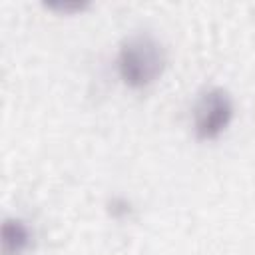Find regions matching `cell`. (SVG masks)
Returning a JSON list of instances; mask_svg holds the SVG:
<instances>
[{
  "label": "cell",
  "instance_id": "cell-3",
  "mask_svg": "<svg viewBox=\"0 0 255 255\" xmlns=\"http://www.w3.org/2000/svg\"><path fill=\"white\" fill-rule=\"evenodd\" d=\"M32 245V229L18 217H8L2 223V255H22Z\"/></svg>",
  "mask_w": 255,
  "mask_h": 255
},
{
  "label": "cell",
  "instance_id": "cell-2",
  "mask_svg": "<svg viewBox=\"0 0 255 255\" xmlns=\"http://www.w3.org/2000/svg\"><path fill=\"white\" fill-rule=\"evenodd\" d=\"M233 114H235L233 98L225 88L209 86L201 90L191 110V124L195 137L199 141L217 139L229 128Z\"/></svg>",
  "mask_w": 255,
  "mask_h": 255
},
{
  "label": "cell",
  "instance_id": "cell-1",
  "mask_svg": "<svg viewBox=\"0 0 255 255\" xmlns=\"http://www.w3.org/2000/svg\"><path fill=\"white\" fill-rule=\"evenodd\" d=\"M167 64L163 44L151 32H133L126 36L118 50V74L120 80L131 90H143L151 86Z\"/></svg>",
  "mask_w": 255,
  "mask_h": 255
}]
</instances>
